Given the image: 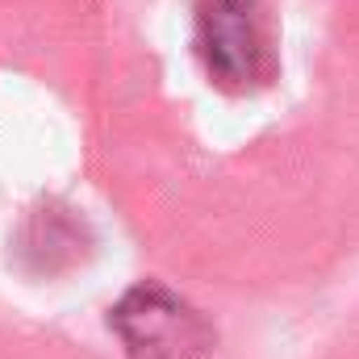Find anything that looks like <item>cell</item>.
I'll list each match as a JSON object with an SVG mask.
<instances>
[{
	"mask_svg": "<svg viewBox=\"0 0 359 359\" xmlns=\"http://www.w3.org/2000/svg\"><path fill=\"white\" fill-rule=\"evenodd\" d=\"M109 330L117 334L126 359H205L217 343L201 309L155 280L121 292L109 309Z\"/></svg>",
	"mask_w": 359,
	"mask_h": 359,
	"instance_id": "1",
	"label": "cell"
},
{
	"mask_svg": "<svg viewBox=\"0 0 359 359\" xmlns=\"http://www.w3.org/2000/svg\"><path fill=\"white\" fill-rule=\"evenodd\" d=\"M196 42H201L209 76H217L222 84H251L255 80L259 38H255L247 0H209L201 8Z\"/></svg>",
	"mask_w": 359,
	"mask_h": 359,
	"instance_id": "2",
	"label": "cell"
}]
</instances>
